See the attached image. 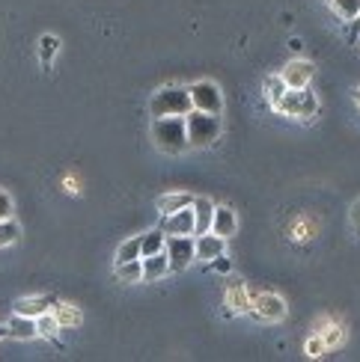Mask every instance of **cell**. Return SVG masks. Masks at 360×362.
Instances as JSON below:
<instances>
[{
	"label": "cell",
	"mask_w": 360,
	"mask_h": 362,
	"mask_svg": "<svg viewBox=\"0 0 360 362\" xmlns=\"http://www.w3.org/2000/svg\"><path fill=\"white\" fill-rule=\"evenodd\" d=\"M152 140L164 152H185L191 146L188 143V128H185V116H158L152 125Z\"/></svg>",
	"instance_id": "1"
},
{
	"label": "cell",
	"mask_w": 360,
	"mask_h": 362,
	"mask_svg": "<svg viewBox=\"0 0 360 362\" xmlns=\"http://www.w3.org/2000/svg\"><path fill=\"white\" fill-rule=\"evenodd\" d=\"M149 110H152V116H188L193 110L191 104V93L185 86H164L161 93L152 98V104H149Z\"/></svg>",
	"instance_id": "2"
},
{
	"label": "cell",
	"mask_w": 360,
	"mask_h": 362,
	"mask_svg": "<svg viewBox=\"0 0 360 362\" xmlns=\"http://www.w3.org/2000/svg\"><path fill=\"white\" fill-rule=\"evenodd\" d=\"M185 128H188V143L197 146V148H206L218 140L220 134V119L215 113H203V110H191L185 116Z\"/></svg>",
	"instance_id": "3"
},
{
	"label": "cell",
	"mask_w": 360,
	"mask_h": 362,
	"mask_svg": "<svg viewBox=\"0 0 360 362\" xmlns=\"http://www.w3.org/2000/svg\"><path fill=\"white\" fill-rule=\"evenodd\" d=\"M164 252L170 259V270H185L197 262V235H167Z\"/></svg>",
	"instance_id": "4"
},
{
	"label": "cell",
	"mask_w": 360,
	"mask_h": 362,
	"mask_svg": "<svg viewBox=\"0 0 360 362\" xmlns=\"http://www.w3.org/2000/svg\"><path fill=\"white\" fill-rule=\"evenodd\" d=\"M277 110L286 113V116H295V119H313L319 113V101L307 86L304 89H286V95L280 98Z\"/></svg>",
	"instance_id": "5"
},
{
	"label": "cell",
	"mask_w": 360,
	"mask_h": 362,
	"mask_svg": "<svg viewBox=\"0 0 360 362\" xmlns=\"http://www.w3.org/2000/svg\"><path fill=\"white\" fill-rule=\"evenodd\" d=\"M188 93H191L193 110H203V113H215V116H220V110H223V98H220L218 83H212V81H197L193 86H188Z\"/></svg>",
	"instance_id": "6"
},
{
	"label": "cell",
	"mask_w": 360,
	"mask_h": 362,
	"mask_svg": "<svg viewBox=\"0 0 360 362\" xmlns=\"http://www.w3.org/2000/svg\"><path fill=\"white\" fill-rule=\"evenodd\" d=\"M253 312L262 321H283L286 318V300L271 291H259V294H253Z\"/></svg>",
	"instance_id": "7"
},
{
	"label": "cell",
	"mask_w": 360,
	"mask_h": 362,
	"mask_svg": "<svg viewBox=\"0 0 360 362\" xmlns=\"http://www.w3.org/2000/svg\"><path fill=\"white\" fill-rule=\"evenodd\" d=\"M161 229L167 235H197V220H193V205H185L173 211V214H164Z\"/></svg>",
	"instance_id": "8"
},
{
	"label": "cell",
	"mask_w": 360,
	"mask_h": 362,
	"mask_svg": "<svg viewBox=\"0 0 360 362\" xmlns=\"http://www.w3.org/2000/svg\"><path fill=\"white\" fill-rule=\"evenodd\" d=\"M313 74H316V66H313L310 59H292V63L280 71V78L286 81L289 89H304V86H310Z\"/></svg>",
	"instance_id": "9"
},
{
	"label": "cell",
	"mask_w": 360,
	"mask_h": 362,
	"mask_svg": "<svg viewBox=\"0 0 360 362\" xmlns=\"http://www.w3.org/2000/svg\"><path fill=\"white\" fill-rule=\"evenodd\" d=\"M223 250H227V238H220L215 232L197 235V259L200 262H215L218 255H223Z\"/></svg>",
	"instance_id": "10"
},
{
	"label": "cell",
	"mask_w": 360,
	"mask_h": 362,
	"mask_svg": "<svg viewBox=\"0 0 360 362\" xmlns=\"http://www.w3.org/2000/svg\"><path fill=\"white\" fill-rule=\"evenodd\" d=\"M250 309H253V294L235 279L227 288V315H242V312H250Z\"/></svg>",
	"instance_id": "11"
},
{
	"label": "cell",
	"mask_w": 360,
	"mask_h": 362,
	"mask_svg": "<svg viewBox=\"0 0 360 362\" xmlns=\"http://www.w3.org/2000/svg\"><path fill=\"white\" fill-rule=\"evenodd\" d=\"M193 205V220H197V235L212 232V220H215V202L206 199V196H197L191 202Z\"/></svg>",
	"instance_id": "12"
},
{
	"label": "cell",
	"mask_w": 360,
	"mask_h": 362,
	"mask_svg": "<svg viewBox=\"0 0 360 362\" xmlns=\"http://www.w3.org/2000/svg\"><path fill=\"white\" fill-rule=\"evenodd\" d=\"M170 270V259L167 252H155V255H146L143 259V282H158L164 274Z\"/></svg>",
	"instance_id": "13"
},
{
	"label": "cell",
	"mask_w": 360,
	"mask_h": 362,
	"mask_svg": "<svg viewBox=\"0 0 360 362\" xmlns=\"http://www.w3.org/2000/svg\"><path fill=\"white\" fill-rule=\"evenodd\" d=\"M6 329H9V336L18 339V341H30V339L39 336L36 318H27V315H12V321L6 324Z\"/></svg>",
	"instance_id": "14"
},
{
	"label": "cell",
	"mask_w": 360,
	"mask_h": 362,
	"mask_svg": "<svg viewBox=\"0 0 360 362\" xmlns=\"http://www.w3.org/2000/svg\"><path fill=\"white\" fill-rule=\"evenodd\" d=\"M235 211H230L227 205H215V220H212V232L220 238L235 235Z\"/></svg>",
	"instance_id": "15"
},
{
	"label": "cell",
	"mask_w": 360,
	"mask_h": 362,
	"mask_svg": "<svg viewBox=\"0 0 360 362\" xmlns=\"http://www.w3.org/2000/svg\"><path fill=\"white\" fill-rule=\"evenodd\" d=\"M164 244H167V232H164L161 226H158V229H152V232L140 235V259L161 252V250H164Z\"/></svg>",
	"instance_id": "16"
},
{
	"label": "cell",
	"mask_w": 360,
	"mask_h": 362,
	"mask_svg": "<svg viewBox=\"0 0 360 362\" xmlns=\"http://www.w3.org/2000/svg\"><path fill=\"white\" fill-rule=\"evenodd\" d=\"M116 279L119 282H143V259L116 262Z\"/></svg>",
	"instance_id": "17"
},
{
	"label": "cell",
	"mask_w": 360,
	"mask_h": 362,
	"mask_svg": "<svg viewBox=\"0 0 360 362\" xmlns=\"http://www.w3.org/2000/svg\"><path fill=\"white\" fill-rule=\"evenodd\" d=\"M42 312H48V300L45 297H21L15 303V315H27V318H39Z\"/></svg>",
	"instance_id": "18"
},
{
	"label": "cell",
	"mask_w": 360,
	"mask_h": 362,
	"mask_svg": "<svg viewBox=\"0 0 360 362\" xmlns=\"http://www.w3.org/2000/svg\"><path fill=\"white\" fill-rule=\"evenodd\" d=\"M191 202H193V196H188V193H164V196H158V211L161 214H173V211L185 208Z\"/></svg>",
	"instance_id": "19"
},
{
	"label": "cell",
	"mask_w": 360,
	"mask_h": 362,
	"mask_svg": "<svg viewBox=\"0 0 360 362\" xmlns=\"http://www.w3.org/2000/svg\"><path fill=\"white\" fill-rule=\"evenodd\" d=\"M51 312L57 315V321H60V327H63V329L78 327V324H81V312L74 309L72 303H54V306H51Z\"/></svg>",
	"instance_id": "20"
},
{
	"label": "cell",
	"mask_w": 360,
	"mask_h": 362,
	"mask_svg": "<svg viewBox=\"0 0 360 362\" xmlns=\"http://www.w3.org/2000/svg\"><path fill=\"white\" fill-rule=\"evenodd\" d=\"M36 329H39L42 339H57V333H60L63 327H60V321H57L54 312H42L39 318H36Z\"/></svg>",
	"instance_id": "21"
},
{
	"label": "cell",
	"mask_w": 360,
	"mask_h": 362,
	"mask_svg": "<svg viewBox=\"0 0 360 362\" xmlns=\"http://www.w3.org/2000/svg\"><path fill=\"white\" fill-rule=\"evenodd\" d=\"M286 81L280 78V74H271V78H265V95H268V101H271V107H277L280 104V98L286 95Z\"/></svg>",
	"instance_id": "22"
},
{
	"label": "cell",
	"mask_w": 360,
	"mask_h": 362,
	"mask_svg": "<svg viewBox=\"0 0 360 362\" xmlns=\"http://www.w3.org/2000/svg\"><path fill=\"white\" fill-rule=\"evenodd\" d=\"M331 6L342 21H357L360 18V0H331Z\"/></svg>",
	"instance_id": "23"
},
{
	"label": "cell",
	"mask_w": 360,
	"mask_h": 362,
	"mask_svg": "<svg viewBox=\"0 0 360 362\" xmlns=\"http://www.w3.org/2000/svg\"><path fill=\"white\" fill-rule=\"evenodd\" d=\"M131 259H140V238H131L116 250V262H131Z\"/></svg>",
	"instance_id": "24"
},
{
	"label": "cell",
	"mask_w": 360,
	"mask_h": 362,
	"mask_svg": "<svg viewBox=\"0 0 360 362\" xmlns=\"http://www.w3.org/2000/svg\"><path fill=\"white\" fill-rule=\"evenodd\" d=\"M15 240H18V223L0 220V247H9Z\"/></svg>",
	"instance_id": "25"
},
{
	"label": "cell",
	"mask_w": 360,
	"mask_h": 362,
	"mask_svg": "<svg viewBox=\"0 0 360 362\" xmlns=\"http://www.w3.org/2000/svg\"><path fill=\"white\" fill-rule=\"evenodd\" d=\"M57 48H60V42H57L54 36H42V42H39V57L45 59V63H51V57L57 54Z\"/></svg>",
	"instance_id": "26"
},
{
	"label": "cell",
	"mask_w": 360,
	"mask_h": 362,
	"mask_svg": "<svg viewBox=\"0 0 360 362\" xmlns=\"http://www.w3.org/2000/svg\"><path fill=\"white\" fill-rule=\"evenodd\" d=\"M304 351H307V356L316 359V356H322V354L327 351V344H325V339H322V336H310V339H307V344H304Z\"/></svg>",
	"instance_id": "27"
},
{
	"label": "cell",
	"mask_w": 360,
	"mask_h": 362,
	"mask_svg": "<svg viewBox=\"0 0 360 362\" xmlns=\"http://www.w3.org/2000/svg\"><path fill=\"white\" fill-rule=\"evenodd\" d=\"M342 336H346V333H342V327H327L325 333H322V339H325L327 348H339V344H342Z\"/></svg>",
	"instance_id": "28"
},
{
	"label": "cell",
	"mask_w": 360,
	"mask_h": 362,
	"mask_svg": "<svg viewBox=\"0 0 360 362\" xmlns=\"http://www.w3.org/2000/svg\"><path fill=\"white\" fill-rule=\"evenodd\" d=\"M12 217V196L0 190V220H9Z\"/></svg>",
	"instance_id": "29"
},
{
	"label": "cell",
	"mask_w": 360,
	"mask_h": 362,
	"mask_svg": "<svg viewBox=\"0 0 360 362\" xmlns=\"http://www.w3.org/2000/svg\"><path fill=\"white\" fill-rule=\"evenodd\" d=\"M351 220H354V226H357V232H360V202L351 208Z\"/></svg>",
	"instance_id": "30"
},
{
	"label": "cell",
	"mask_w": 360,
	"mask_h": 362,
	"mask_svg": "<svg viewBox=\"0 0 360 362\" xmlns=\"http://www.w3.org/2000/svg\"><path fill=\"white\" fill-rule=\"evenodd\" d=\"M289 48H292V51L298 54V51H301V48H304V45H301V39H292V42H289Z\"/></svg>",
	"instance_id": "31"
},
{
	"label": "cell",
	"mask_w": 360,
	"mask_h": 362,
	"mask_svg": "<svg viewBox=\"0 0 360 362\" xmlns=\"http://www.w3.org/2000/svg\"><path fill=\"white\" fill-rule=\"evenodd\" d=\"M4 336H9V329H6V327H0V339H4Z\"/></svg>",
	"instance_id": "32"
},
{
	"label": "cell",
	"mask_w": 360,
	"mask_h": 362,
	"mask_svg": "<svg viewBox=\"0 0 360 362\" xmlns=\"http://www.w3.org/2000/svg\"><path fill=\"white\" fill-rule=\"evenodd\" d=\"M354 101H357V107H360V89H357V93H354Z\"/></svg>",
	"instance_id": "33"
},
{
	"label": "cell",
	"mask_w": 360,
	"mask_h": 362,
	"mask_svg": "<svg viewBox=\"0 0 360 362\" xmlns=\"http://www.w3.org/2000/svg\"><path fill=\"white\" fill-rule=\"evenodd\" d=\"M357 45H360V36H357Z\"/></svg>",
	"instance_id": "34"
},
{
	"label": "cell",
	"mask_w": 360,
	"mask_h": 362,
	"mask_svg": "<svg viewBox=\"0 0 360 362\" xmlns=\"http://www.w3.org/2000/svg\"><path fill=\"white\" fill-rule=\"evenodd\" d=\"M357 21H360V18H357Z\"/></svg>",
	"instance_id": "35"
}]
</instances>
